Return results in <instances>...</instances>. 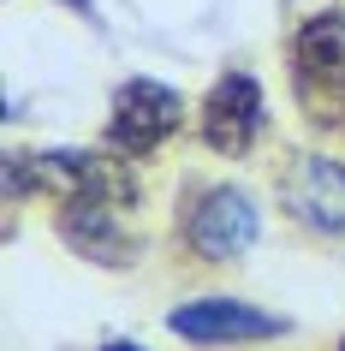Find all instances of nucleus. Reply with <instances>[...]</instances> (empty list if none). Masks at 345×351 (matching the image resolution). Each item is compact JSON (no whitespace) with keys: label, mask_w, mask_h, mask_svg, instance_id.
Listing matches in <instances>:
<instances>
[{"label":"nucleus","mask_w":345,"mask_h":351,"mask_svg":"<svg viewBox=\"0 0 345 351\" xmlns=\"http://www.w3.org/2000/svg\"><path fill=\"white\" fill-rule=\"evenodd\" d=\"M280 203L298 226L322 239H345V167L327 155H298L280 173Z\"/></svg>","instance_id":"obj_2"},{"label":"nucleus","mask_w":345,"mask_h":351,"mask_svg":"<svg viewBox=\"0 0 345 351\" xmlns=\"http://www.w3.org/2000/svg\"><path fill=\"white\" fill-rule=\"evenodd\" d=\"M179 339H202V346H233V339H274L286 328L280 315L256 310V304H238V298H197V304H179L167 315Z\"/></svg>","instance_id":"obj_6"},{"label":"nucleus","mask_w":345,"mask_h":351,"mask_svg":"<svg viewBox=\"0 0 345 351\" xmlns=\"http://www.w3.org/2000/svg\"><path fill=\"white\" fill-rule=\"evenodd\" d=\"M262 131V90L250 72H226L202 101V143L215 155H244Z\"/></svg>","instance_id":"obj_5"},{"label":"nucleus","mask_w":345,"mask_h":351,"mask_svg":"<svg viewBox=\"0 0 345 351\" xmlns=\"http://www.w3.org/2000/svg\"><path fill=\"white\" fill-rule=\"evenodd\" d=\"M185 119V101L179 90H167L155 77H137L113 95V113H108V143L119 155H149L155 143H167Z\"/></svg>","instance_id":"obj_3"},{"label":"nucleus","mask_w":345,"mask_h":351,"mask_svg":"<svg viewBox=\"0 0 345 351\" xmlns=\"http://www.w3.org/2000/svg\"><path fill=\"white\" fill-rule=\"evenodd\" d=\"M191 250L209 262H238L244 250L256 244V208L244 191L233 185H215V191H202L197 203H191Z\"/></svg>","instance_id":"obj_4"},{"label":"nucleus","mask_w":345,"mask_h":351,"mask_svg":"<svg viewBox=\"0 0 345 351\" xmlns=\"http://www.w3.org/2000/svg\"><path fill=\"white\" fill-rule=\"evenodd\" d=\"M119 208L126 203H113V197H66L60 232H66V244L84 250L90 262L119 268V262L131 256V232H126V221H119Z\"/></svg>","instance_id":"obj_7"},{"label":"nucleus","mask_w":345,"mask_h":351,"mask_svg":"<svg viewBox=\"0 0 345 351\" xmlns=\"http://www.w3.org/2000/svg\"><path fill=\"white\" fill-rule=\"evenodd\" d=\"M292 66L316 125H345V12H316L292 42Z\"/></svg>","instance_id":"obj_1"}]
</instances>
